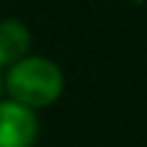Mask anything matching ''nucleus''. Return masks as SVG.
<instances>
[{
  "instance_id": "obj_1",
  "label": "nucleus",
  "mask_w": 147,
  "mask_h": 147,
  "mask_svg": "<svg viewBox=\"0 0 147 147\" xmlns=\"http://www.w3.org/2000/svg\"><path fill=\"white\" fill-rule=\"evenodd\" d=\"M5 88L13 101L28 109H41V106L54 103L62 96L65 75L59 65L47 57H23L8 67Z\"/></svg>"
},
{
  "instance_id": "obj_3",
  "label": "nucleus",
  "mask_w": 147,
  "mask_h": 147,
  "mask_svg": "<svg viewBox=\"0 0 147 147\" xmlns=\"http://www.w3.org/2000/svg\"><path fill=\"white\" fill-rule=\"evenodd\" d=\"M28 47H31V34L21 21L16 18L0 21V67H10L18 59H23Z\"/></svg>"
},
{
  "instance_id": "obj_2",
  "label": "nucleus",
  "mask_w": 147,
  "mask_h": 147,
  "mask_svg": "<svg viewBox=\"0 0 147 147\" xmlns=\"http://www.w3.org/2000/svg\"><path fill=\"white\" fill-rule=\"evenodd\" d=\"M39 134V121L34 109L18 101L0 103V147H31Z\"/></svg>"
}]
</instances>
